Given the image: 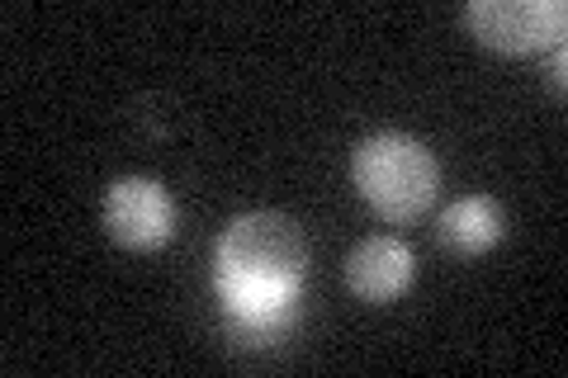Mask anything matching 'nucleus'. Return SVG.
I'll list each match as a JSON object with an SVG mask.
<instances>
[{
  "instance_id": "obj_1",
  "label": "nucleus",
  "mask_w": 568,
  "mask_h": 378,
  "mask_svg": "<svg viewBox=\"0 0 568 378\" xmlns=\"http://www.w3.org/2000/svg\"><path fill=\"white\" fill-rule=\"evenodd\" d=\"M308 242L284 213H246L219 242V294L242 336H275L304 284Z\"/></svg>"
},
{
  "instance_id": "obj_2",
  "label": "nucleus",
  "mask_w": 568,
  "mask_h": 378,
  "mask_svg": "<svg viewBox=\"0 0 568 378\" xmlns=\"http://www.w3.org/2000/svg\"><path fill=\"white\" fill-rule=\"evenodd\" d=\"M351 175L361 200L388 223H413L436 204L440 190V161L426 142L407 133H375L355 142Z\"/></svg>"
},
{
  "instance_id": "obj_3",
  "label": "nucleus",
  "mask_w": 568,
  "mask_h": 378,
  "mask_svg": "<svg viewBox=\"0 0 568 378\" xmlns=\"http://www.w3.org/2000/svg\"><path fill=\"white\" fill-rule=\"evenodd\" d=\"M465 24L478 43L497 52H536L564 48L568 10L559 0H474L465 6Z\"/></svg>"
},
{
  "instance_id": "obj_4",
  "label": "nucleus",
  "mask_w": 568,
  "mask_h": 378,
  "mask_svg": "<svg viewBox=\"0 0 568 378\" xmlns=\"http://www.w3.org/2000/svg\"><path fill=\"white\" fill-rule=\"evenodd\" d=\"M100 218L104 232L129 246V251H162L175 237V200L162 180H148V175H123L104 190V204H100Z\"/></svg>"
},
{
  "instance_id": "obj_5",
  "label": "nucleus",
  "mask_w": 568,
  "mask_h": 378,
  "mask_svg": "<svg viewBox=\"0 0 568 378\" xmlns=\"http://www.w3.org/2000/svg\"><path fill=\"white\" fill-rule=\"evenodd\" d=\"M413 246H407L403 237H388V232H379V237H365L351 246L346 256V284L355 298L365 303H394L407 294V284H413Z\"/></svg>"
},
{
  "instance_id": "obj_6",
  "label": "nucleus",
  "mask_w": 568,
  "mask_h": 378,
  "mask_svg": "<svg viewBox=\"0 0 568 378\" xmlns=\"http://www.w3.org/2000/svg\"><path fill=\"white\" fill-rule=\"evenodd\" d=\"M436 227H440V242L450 251H459V256H484V251H493L503 242L507 208L497 200H488V194H465V200L446 204Z\"/></svg>"
}]
</instances>
